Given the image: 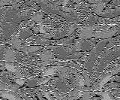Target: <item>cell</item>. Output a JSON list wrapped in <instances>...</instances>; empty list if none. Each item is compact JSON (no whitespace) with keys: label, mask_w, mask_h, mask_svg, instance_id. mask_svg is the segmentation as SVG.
Masks as SVG:
<instances>
[{"label":"cell","mask_w":120,"mask_h":100,"mask_svg":"<svg viewBox=\"0 0 120 100\" xmlns=\"http://www.w3.org/2000/svg\"><path fill=\"white\" fill-rule=\"evenodd\" d=\"M15 58H16V52L13 50L10 49V48H7L5 49V54H4V58L6 62H14L15 61Z\"/></svg>","instance_id":"9a60e30c"},{"label":"cell","mask_w":120,"mask_h":100,"mask_svg":"<svg viewBox=\"0 0 120 100\" xmlns=\"http://www.w3.org/2000/svg\"><path fill=\"white\" fill-rule=\"evenodd\" d=\"M26 83L27 87L29 88H32L35 87L37 84H38V80L37 79H29V80H26Z\"/></svg>","instance_id":"4316f807"},{"label":"cell","mask_w":120,"mask_h":100,"mask_svg":"<svg viewBox=\"0 0 120 100\" xmlns=\"http://www.w3.org/2000/svg\"><path fill=\"white\" fill-rule=\"evenodd\" d=\"M11 46H12L13 47L16 48V49L18 50H20L22 49V47H21V46H22L21 41L16 36H14L13 38H11Z\"/></svg>","instance_id":"7402d4cb"},{"label":"cell","mask_w":120,"mask_h":100,"mask_svg":"<svg viewBox=\"0 0 120 100\" xmlns=\"http://www.w3.org/2000/svg\"><path fill=\"white\" fill-rule=\"evenodd\" d=\"M110 82H119L120 83V75H114L110 79Z\"/></svg>","instance_id":"1f68e13d"},{"label":"cell","mask_w":120,"mask_h":100,"mask_svg":"<svg viewBox=\"0 0 120 100\" xmlns=\"http://www.w3.org/2000/svg\"><path fill=\"white\" fill-rule=\"evenodd\" d=\"M106 8V4L101 0L98 2L95 3V4H91V8L92 12L96 14L97 16H100L101 13L104 12V8Z\"/></svg>","instance_id":"4fadbf2b"},{"label":"cell","mask_w":120,"mask_h":100,"mask_svg":"<svg viewBox=\"0 0 120 100\" xmlns=\"http://www.w3.org/2000/svg\"><path fill=\"white\" fill-rule=\"evenodd\" d=\"M56 71V67H51L47 69L46 71L44 73V76H47V75H51L52 74H53Z\"/></svg>","instance_id":"83f0119b"},{"label":"cell","mask_w":120,"mask_h":100,"mask_svg":"<svg viewBox=\"0 0 120 100\" xmlns=\"http://www.w3.org/2000/svg\"><path fill=\"white\" fill-rule=\"evenodd\" d=\"M19 38L21 40H26L28 38H29L30 36L32 35V32L31 29H29L28 27H26L22 29L20 32H19Z\"/></svg>","instance_id":"ac0fdd59"},{"label":"cell","mask_w":120,"mask_h":100,"mask_svg":"<svg viewBox=\"0 0 120 100\" xmlns=\"http://www.w3.org/2000/svg\"><path fill=\"white\" fill-rule=\"evenodd\" d=\"M52 42V41L48 40L47 38H38L35 42H33V44H35V45H40V46H44V45H47V44H50Z\"/></svg>","instance_id":"603a6c76"},{"label":"cell","mask_w":120,"mask_h":100,"mask_svg":"<svg viewBox=\"0 0 120 100\" xmlns=\"http://www.w3.org/2000/svg\"><path fill=\"white\" fill-rule=\"evenodd\" d=\"M96 26V25H95ZM95 26L81 27L77 32V36L80 39H91L95 30Z\"/></svg>","instance_id":"52a82bcc"},{"label":"cell","mask_w":120,"mask_h":100,"mask_svg":"<svg viewBox=\"0 0 120 100\" xmlns=\"http://www.w3.org/2000/svg\"><path fill=\"white\" fill-rule=\"evenodd\" d=\"M76 35H70V36H68L67 38H62L60 40H58L57 44H65V45H71V44L74 42V41L76 38Z\"/></svg>","instance_id":"d6986e66"},{"label":"cell","mask_w":120,"mask_h":100,"mask_svg":"<svg viewBox=\"0 0 120 100\" xmlns=\"http://www.w3.org/2000/svg\"><path fill=\"white\" fill-rule=\"evenodd\" d=\"M15 100H23V99H16Z\"/></svg>","instance_id":"74e56055"},{"label":"cell","mask_w":120,"mask_h":100,"mask_svg":"<svg viewBox=\"0 0 120 100\" xmlns=\"http://www.w3.org/2000/svg\"><path fill=\"white\" fill-rule=\"evenodd\" d=\"M82 0H73V3H76V4H79V3H80Z\"/></svg>","instance_id":"d590c367"},{"label":"cell","mask_w":120,"mask_h":100,"mask_svg":"<svg viewBox=\"0 0 120 100\" xmlns=\"http://www.w3.org/2000/svg\"><path fill=\"white\" fill-rule=\"evenodd\" d=\"M98 16L95 14H89L83 20L82 23L86 26H95V24L98 23Z\"/></svg>","instance_id":"5bb4252c"},{"label":"cell","mask_w":120,"mask_h":100,"mask_svg":"<svg viewBox=\"0 0 120 100\" xmlns=\"http://www.w3.org/2000/svg\"><path fill=\"white\" fill-rule=\"evenodd\" d=\"M97 42V39H80L79 38L76 41L75 44L73 47L74 49L78 51V52H88L91 50L92 47L95 46V43Z\"/></svg>","instance_id":"277c9868"},{"label":"cell","mask_w":120,"mask_h":100,"mask_svg":"<svg viewBox=\"0 0 120 100\" xmlns=\"http://www.w3.org/2000/svg\"><path fill=\"white\" fill-rule=\"evenodd\" d=\"M17 24L10 22L4 21L2 24V32L3 34V37L5 39H8L10 36L12 35L17 30Z\"/></svg>","instance_id":"ba28073f"},{"label":"cell","mask_w":120,"mask_h":100,"mask_svg":"<svg viewBox=\"0 0 120 100\" xmlns=\"http://www.w3.org/2000/svg\"><path fill=\"white\" fill-rule=\"evenodd\" d=\"M108 39L100 40L95 44V46L88 54V57H86V61L84 64V69L91 77H92L94 72H95L96 62L103 51H104Z\"/></svg>","instance_id":"6da1fadb"},{"label":"cell","mask_w":120,"mask_h":100,"mask_svg":"<svg viewBox=\"0 0 120 100\" xmlns=\"http://www.w3.org/2000/svg\"><path fill=\"white\" fill-rule=\"evenodd\" d=\"M90 100H101V99L100 96H92L90 99Z\"/></svg>","instance_id":"e575fe53"},{"label":"cell","mask_w":120,"mask_h":100,"mask_svg":"<svg viewBox=\"0 0 120 100\" xmlns=\"http://www.w3.org/2000/svg\"><path fill=\"white\" fill-rule=\"evenodd\" d=\"M118 33V30L115 26L109 29L102 30H95L93 36L95 39H109L112 38Z\"/></svg>","instance_id":"5b68a950"},{"label":"cell","mask_w":120,"mask_h":100,"mask_svg":"<svg viewBox=\"0 0 120 100\" xmlns=\"http://www.w3.org/2000/svg\"><path fill=\"white\" fill-rule=\"evenodd\" d=\"M74 7L75 9L78 10L82 14H92V10L91 8V4H89V3L80 2L79 4L74 5Z\"/></svg>","instance_id":"7c38bea8"},{"label":"cell","mask_w":120,"mask_h":100,"mask_svg":"<svg viewBox=\"0 0 120 100\" xmlns=\"http://www.w3.org/2000/svg\"><path fill=\"white\" fill-rule=\"evenodd\" d=\"M120 56V46L114 47L109 50L104 51L100 56L98 65L95 67V78H98L107 66L110 65L111 62L116 60Z\"/></svg>","instance_id":"7a4b0ae2"},{"label":"cell","mask_w":120,"mask_h":100,"mask_svg":"<svg viewBox=\"0 0 120 100\" xmlns=\"http://www.w3.org/2000/svg\"><path fill=\"white\" fill-rule=\"evenodd\" d=\"M68 27H63L62 29H59L58 30H56L54 32V35H53V38L55 40H59L64 38L65 36H68Z\"/></svg>","instance_id":"2e32d148"},{"label":"cell","mask_w":120,"mask_h":100,"mask_svg":"<svg viewBox=\"0 0 120 100\" xmlns=\"http://www.w3.org/2000/svg\"><path fill=\"white\" fill-rule=\"evenodd\" d=\"M34 1H35L45 12L58 14V15L61 16L62 17H64L65 15V13L62 12L61 9H60V6L52 5V3L48 2L47 0H34Z\"/></svg>","instance_id":"3957f363"},{"label":"cell","mask_w":120,"mask_h":100,"mask_svg":"<svg viewBox=\"0 0 120 100\" xmlns=\"http://www.w3.org/2000/svg\"><path fill=\"white\" fill-rule=\"evenodd\" d=\"M43 23L45 24H52V21L50 20H49L48 18H46L43 20Z\"/></svg>","instance_id":"d6a6232c"},{"label":"cell","mask_w":120,"mask_h":100,"mask_svg":"<svg viewBox=\"0 0 120 100\" xmlns=\"http://www.w3.org/2000/svg\"><path fill=\"white\" fill-rule=\"evenodd\" d=\"M39 57L42 61H49L53 58V55H52V50H44L43 52L39 54Z\"/></svg>","instance_id":"e0dca14e"},{"label":"cell","mask_w":120,"mask_h":100,"mask_svg":"<svg viewBox=\"0 0 120 100\" xmlns=\"http://www.w3.org/2000/svg\"><path fill=\"white\" fill-rule=\"evenodd\" d=\"M13 5L12 0H0V6L2 7L4 5Z\"/></svg>","instance_id":"f1b7e54d"},{"label":"cell","mask_w":120,"mask_h":100,"mask_svg":"<svg viewBox=\"0 0 120 100\" xmlns=\"http://www.w3.org/2000/svg\"><path fill=\"white\" fill-rule=\"evenodd\" d=\"M101 1L104 2L105 4H108V3H110L112 1V0H101Z\"/></svg>","instance_id":"8d00e7d4"},{"label":"cell","mask_w":120,"mask_h":100,"mask_svg":"<svg viewBox=\"0 0 120 100\" xmlns=\"http://www.w3.org/2000/svg\"><path fill=\"white\" fill-rule=\"evenodd\" d=\"M120 5V0H112L110 2V4H108L107 7H116V6H119Z\"/></svg>","instance_id":"f546056e"},{"label":"cell","mask_w":120,"mask_h":100,"mask_svg":"<svg viewBox=\"0 0 120 100\" xmlns=\"http://www.w3.org/2000/svg\"><path fill=\"white\" fill-rule=\"evenodd\" d=\"M64 19H65L68 23H71L72 24L73 23L77 24L78 23H80L81 20L80 14H79L75 10L70 13H65Z\"/></svg>","instance_id":"8fae6325"},{"label":"cell","mask_w":120,"mask_h":100,"mask_svg":"<svg viewBox=\"0 0 120 100\" xmlns=\"http://www.w3.org/2000/svg\"><path fill=\"white\" fill-rule=\"evenodd\" d=\"M41 48H42L41 46H29V47H26L24 48H22L21 50H22V52H23L25 54H27L29 53H31V54L35 53L37 51L40 50Z\"/></svg>","instance_id":"ffe728a7"},{"label":"cell","mask_w":120,"mask_h":100,"mask_svg":"<svg viewBox=\"0 0 120 100\" xmlns=\"http://www.w3.org/2000/svg\"><path fill=\"white\" fill-rule=\"evenodd\" d=\"M112 77V75L110 72H106L105 74H104L103 75L98 77V80L95 82H94L91 86V87H90L91 88V90H93V91L101 90L103 87L106 84H107V82L110 81V79Z\"/></svg>","instance_id":"8992f818"},{"label":"cell","mask_w":120,"mask_h":100,"mask_svg":"<svg viewBox=\"0 0 120 100\" xmlns=\"http://www.w3.org/2000/svg\"><path fill=\"white\" fill-rule=\"evenodd\" d=\"M100 97L101 100H119L115 99L109 91H101Z\"/></svg>","instance_id":"cb8c5ba5"},{"label":"cell","mask_w":120,"mask_h":100,"mask_svg":"<svg viewBox=\"0 0 120 100\" xmlns=\"http://www.w3.org/2000/svg\"><path fill=\"white\" fill-rule=\"evenodd\" d=\"M44 17V14L41 12H36L31 16V20L32 21L36 22V23H38V22L41 21V20L43 19Z\"/></svg>","instance_id":"d4e9b609"},{"label":"cell","mask_w":120,"mask_h":100,"mask_svg":"<svg viewBox=\"0 0 120 100\" xmlns=\"http://www.w3.org/2000/svg\"><path fill=\"white\" fill-rule=\"evenodd\" d=\"M108 67H110V69L106 72H110L112 76L120 73V63H113L112 65H109Z\"/></svg>","instance_id":"44dd1931"},{"label":"cell","mask_w":120,"mask_h":100,"mask_svg":"<svg viewBox=\"0 0 120 100\" xmlns=\"http://www.w3.org/2000/svg\"><path fill=\"white\" fill-rule=\"evenodd\" d=\"M101 0H87V2L89 4H95V3L98 2Z\"/></svg>","instance_id":"836d02e7"},{"label":"cell","mask_w":120,"mask_h":100,"mask_svg":"<svg viewBox=\"0 0 120 100\" xmlns=\"http://www.w3.org/2000/svg\"><path fill=\"white\" fill-rule=\"evenodd\" d=\"M100 16L102 18H106V19H112V18L120 16V5L112 7V8L108 7L104 10V12L101 13Z\"/></svg>","instance_id":"9c48e42d"},{"label":"cell","mask_w":120,"mask_h":100,"mask_svg":"<svg viewBox=\"0 0 120 100\" xmlns=\"http://www.w3.org/2000/svg\"><path fill=\"white\" fill-rule=\"evenodd\" d=\"M55 86L57 88L60 92H68L71 91V88H72V85L69 84L68 83V81L63 78V77H59V78H55Z\"/></svg>","instance_id":"30bf717a"},{"label":"cell","mask_w":120,"mask_h":100,"mask_svg":"<svg viewBox=\"0 0 120 100\" xmlns=\"http://www.w3.org/2000/svg\"><path fill=\"white\" fill-rule=\"evenodd\" d=\"M96 94V91L91 92V91H86L82 95V98L80 100H90L91 97L94 96Z\"/></svg>","instance_id":"484cf974"},{"label":"cell","mask_w":120,"mask_h":100,"mask_svg":"<svg viewBox=\"0 0 120 100\" xmlns=\"http://www.w3.org/2000/svg\"><path fill=\"white\" fill-rule=\"evenodd\" d=\"M5 45H1L0 46V60H3L4 58V54L5 51Z\"/></svg>","instance_id":"4dcf8cb0"}]
</instances>
